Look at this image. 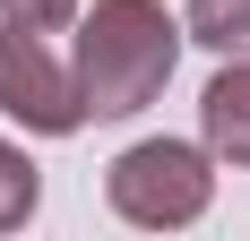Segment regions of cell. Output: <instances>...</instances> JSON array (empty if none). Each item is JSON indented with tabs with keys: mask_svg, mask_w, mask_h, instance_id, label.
Wrapping results in <instances>:
<instances>
[{
	"mask_svg": "<svg viewBox=\"0 0 250 241\" xmlns=\"http://www.w3.org/2000/svg\"><path fill=\"white\" fill-rule=\"evenodd\" d=\"M190 43V26L164 9V0H95L78 9V95H86V120H129L147 112L164 86H173V60Z\"/></svg>",
	"mask_w": 250,
	"mask_h": 241,
	"instance_id": "cell-1",
	"label": "cell"
},
{
	"mask_svg": "<svg viewBox=\"0 0 250 241\" xmlns=\"http://www.w3.org/2000/svg\"><path fill=\"white\" fill-rule=\"evenodd\" d=\"M104 198L112 216L138 224V233H181L216 207V146H190V138H138L112 155L104 172Z\"/></svg>",
	"mask_w": 250,
	"mask_h": 241,
	"instance_id": "cell-2",
	"label": "cell"
},
{
	"mask_svg": "<svg viewBox=\"0 0 250 241\" xmlns=\"http://www.w3.org/2000/svg\"><path fill=\"white\" fill-rule=\"evenodd\" d=\"M0 112L18 129H35V138H78L86 129L78 69H61V52L18 18H0Z\"/></svg>",
	"mask_w": 250,
	"mask_h": 241,
	"instance_id": "cell-3",
	"label": "cell"
},
{
	"mask_svg": "<svg viewBox=\"0 0 250 241\" xmlns=\"http://www.w3.org/2000/svg\"><path fill=\"white\" fill-rule=\"evenodd\" d=\"M199 138L216 146V164H242V172H250V52H233L225 69L207 78V95H199Z\"/></svg>",
	"mask_w": 250,
	"mask_h": 241,
	"instance_id": "cell-4",
	"label": "cell"
},
{
	"mask_svg": "<svg viewBox=\"0 0 250 241\" xmlns=\"http://www.w3.org/2000/svg\"><path fill=\"white\" fill-rule=\"evenodd\" d=\"M181 26H190V43H207V52H250V0H190L181 9Z\"/></svg>",
	"mask_w": 250,
	"mask_h": 241,
	"instance_id": "cell-5",
	"label": "cell"
},
{
	"mask_svg": "<svg viewBox=\"0 0 250 241\" xmlns=\"http://www.w3.org/2000/svg\"><path fill=\"white\" fill-rule=\"evenodd\" d=\"M35 207H43V172H35V155L18 138H0V233H18Z\"/></svg>",
	"mask_w": 250,
	"mask_h": 241,
	"instance_id": "cell-6",
	"label": "cell"
},
{
	"mask_svg": "<svg viewBox=\"0 0 250 241\" xmlns=\"http://www.w3.org/2000/svg\"><path fill=\"white\" fill-rule=\"evenodd\" d=\"M78 9H86V0H0V18L35 26V35H61V26H78Z\"/></svg>",
	"mask_w": 250,
	"mask_h": 241,
	"instance_id": "cell-7",
	"label": "cell"
}]
</instances>
